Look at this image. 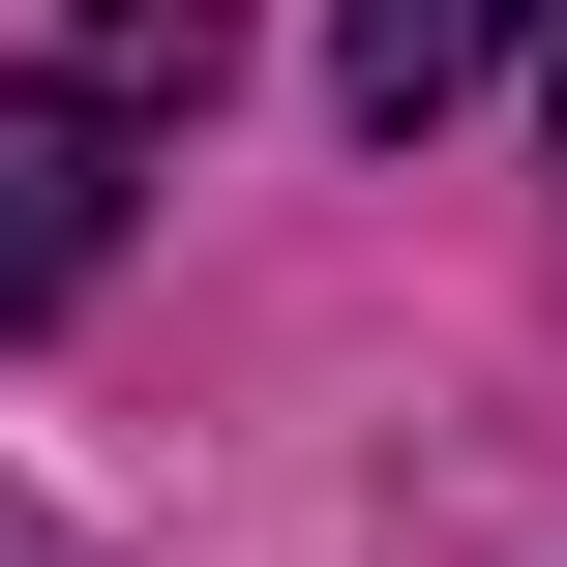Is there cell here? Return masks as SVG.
I'll return each mask as SVG.
<instances>
[{"instance_id": "cell-2", "label": "cell", "mask_w": 567, "mask_h": 567, "mask_svg": "<svg viewBox=\"0 0 567 567\" xmlns=\"http://www.w3.org/2000/svg\"><path fill=\"white\" fill-rule=\"evenodd\" d=\"M209 90H239V0H90V30H60V120H90V150L209 120Z\"/></svg>"}, {"instance_id": "cell-3", "label": "cell", "mask_w": 567, "mask_h": 567, "mask_svg": "<svg viewBox=\"0 0 567 567\" xmlns=\"http://www.w3.org/2000/svg\"><path fill=\"white\" fill-rule=\"evenodd\" d=\"M508 30H538V0H329V90H359V120L419 150V120H449V90L508 60Z\"/></svg>"}, {"instance_id": "cell-1", "label": "cell", "mask_w": 567, "mask_h": 567, "mask_svg": "<svg viewBox=\"0 0 567 567\" xmlns=\"http://www.w3.org/2000/svg\"><path fill=\"white\" fill-rule=\"evenodd\" d=\"M90 269H120V150H90L60 90H0V329H60Z\"/></svg>"}]
</instances>
